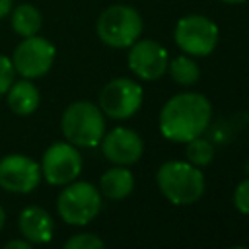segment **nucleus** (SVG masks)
<instances>
[{
  "label": "nucleus",
  "instance_id": "obj_1",
  "mask_svg": "<svg viewBox=\"0 0 249 249\" xmlns=\"http://www.w3.org/2000/svg\"><path fill=\"white\" fill-rule=\"evenodd\" d=\"M212 117L210 101L202 93H177L160 111V132L173 142L200 136Z\"/></svg>",
  "mask_w": 249,
  "mask_h": 249
},
{
  "label": "nucleus",
  "instance_id": "obj_2",
  "mask_svg": "<svg viewBox=\"0 0 249 249\" xmlns=\"http://www.w3.org/2000/svg\"><path fill=\"white\" fill-rule=\"evenodd\" d=\"M161 195L177 206L196 202L204 193L202 171L189 161H165L156 173Z\"/></svg>",
  "mask_w": 249,
  "mask_h": 249
},
{
  "label": "nucleus",
  "instance_id": "obj_3",
  "mask_svg": "<svg viewBox=\"0 0 249 249\" xmlns=\"http://www.w3.org/2000/svg\"><path fill=\"white\" fill-rule=\"evenodd\" d=\"M60 128L64 138L76 148H93L105 134V117L97 105L74 101L64 109Z\"/></svg>",
  "mask_w": 249,
  "mask_h": 249
},
{
  "label": "nucleus",
  "instance_id": "obj_4",
  "mask_svg": "<svg viewBox=\"0 0 249 249\" xmlns=\"http://www.w3.org/2000/svg\"><path fill=\"white\" fill-rule=\"evenodd\" d=\"M99 39L113 49L130 47L142 33V18L140 14L124 4H115L105 8L95 23Z\"/></svg>",
  "mask_w": 249,
  "mask_h": 249
},
{
  "label": "nucleus",
  "instance_id": "obj_5",
  "mask_svg": "<svg viewBox=\"0 0 249 249\" xmlns=\"http://www.w3.org/2000/svg\"><path fill=\"white\" fill-rule=\"evenodd\" d=\"M58 216L70 226L89 224L101 210V193L88 181H72L64 185L56 198Z\"/></svg>",
  "mask_w": 249,
  "mask_h": 249
},
{
  "label": "nucleus",
  "instance_id": "obj_6",
  "mask_svg": "<svg viewBox=\"0 0 249 249\" xmlns=\"http://www.w3.org/2000/svg\"><path fill=\"white\" fill-rule=\"evenodd\" d=\"M54 56H56V49L49 39L41 35H31V37H23V41L18 43L12 54V64L16 74H19L21 78L35 80L51 70Z\"/></svg>",
  "mask_w": 249,
  "mask_h": 249
},
{
  "label": "nucleus",
  "instance_id": "obj_7",
  "mask_svg": "<svg viewBox=\"0 0 249 249\" xmlns=\"http://www.w3.org/2000/svg\"><path fill=\"white\" fill-rule=\"evenodd\" d=\"M175 43L191 56H206L218 45V25L204 16H185L175 25Z\"/></svg>",
  "mask_w": 249,
  "mask_h": 249
},
{
  "label": "nucleus",
  "instance_id": "obj_8",
  "mask_svg": "<svg viewBox=\"0 0 249 249\" xmlns=\"http://www.w3.org/2000/svg\"><path fill=\"white\" fill-rule=\"evenodd\" d=\"M142 105V88L130 78L107 82L99 93V109L111 119H128Z\"/></svg>",
  "mask_w": 249,
  "mask_h": 249
},
{
  "label": "nucleus",
  "instance_id": "obj_9",
  "mask_svg": "<svg viewBox=\"0 0 249 249\" xmlns=\"http://www.w3.org/2000/svg\"><path fill=\"white\" fill-rule=\"evenodd\" d=\"M82 171V156L74 144L54 142L41 158V175L51 185H68Z\"/></svg>",
  "mask_w": 249,
  "mask_h": 249
},
{
  "label": "nucleus",
  "instance_id": "obj_10",
  "mask_svg": "<svg viewBox=\"0 0 249 249\" xmlns=\"http://www.w3.org/2000/svg\"><path fill=\"white\" fill-rule=\"evenodd\" d=\"M41 165L23 154H8L0 160V187L14 195H27L41 183Z\"/></svg>",
  "mask_w": 249,
  "mask_h": 249
},
{
  "label": "nucleus",
  "instance_id": "obj_11",
  "mask_svg": "<svg viewBox=\"0 0 249 249\" xmlns=\"http://www.w3.org/2000/svg\"><path fill=\"white\" fill-rule=\"evenodd\" d=\"M167 51L152 39H136L128 51V68L146 82L160 80L167 72Z\"/></svg>",
  "mask_w": 249,
  "mask_h": 249
},
{
  "label": "nucleus",
  "instance_id": "obj_12",
  "mask_svg": "<svg viewBox=\"0 0 249 249\" xmlns=\"http://www.w3.org/2000/svg\"><path fill=\"white\" fill-rule=\"evenodd\" d=\"M99 144H101L103 156L117 165L136 163L144 152V142H142L140 134L134 132L132 128H124V126H117V128L109 130L107 134H103Z\"/></svg>",
  "mask_w": 249,
  "mask_h": 249
},
{
  "label": "nucleus",
  "instance_id": "obj_13",
  "mask_svg": "<svg viewBox=\"0 0 249 249\" xmlns=\"http://www.w3.org/2000/svg\"><path fill=\"white\" fill-rule=\"evenodd\" d=\"M18 230L31 245L49 243L53 239L54 224L51 214L41 206H25L18 216Z\"/></svg>",
  "mask_w": 249,
  "mask_h": 249
},
{
  "label": "nucleus",
  "instance_id": "obj_14",
  "mask_svg": "<svg viewBox=\"0 0 249 249\" xmlns=\"http://www.w3.org/2000/svg\"><path fill=\"white\" fill-rule=\"evenodd\" d=\"M6 97H8V107L12 109V113H16L19 117L33 115L41 103L39 88L29 78H21L18 82L14 80L6 91Z\"/></svg>",
  "mask_w": 249,
  "mask_h": 249
},
{
  "label": "nucleus",
  "instance_id": "obj_15",
  "mask_svg": "<svg viewBox=\"0 0 249 249\" xmlns=\"http://www.w3.org/2000/svg\"><path fill=\"white\" fill-rule=\"evenodd\" d=\"M134 189V177L124 167H111L101 175L99 193L111 200H121L128 196Z\"/></svg>",
  "mask_w": 249,
  "mask_h": 249
},
{
  "label": "nucleus",
  "instance_id": "obj_16",
  "mask_svg": "<svg viewBox=\"0 0 249 249\" xmlns=\"http://www.w3.org/2000/svg\"><path fill=\"white\" fill-rule=\"evenodd\" d=\"M10 23H12V29L19 37H31V35L39 33V29L43 25V16H41L39 8H35L33 4H19V6L12 8Z\"/></svg>",
  "mask_w": 249,
  "mask_h": 249
},
{
  "label": "nucleus",
  "instance_id": "obj_17",
  "mask_svg": "<svg viewBox=\"0 0 249 249\" xmlns=\"http://www.w3.org/2000/svg\"><path fill=\"white\" fill-rule=\"evenodd\" d=\"M167 70H169V74H171V78L177 82V84H181V86H193V84H196L198 82V78H200V68H198V64L193 60V58H189V56H175L169 64H167Z\"/></svg>",
  "mask_w": 249,
  "mask_h": 249
},
{
  "label": "nucleus",
  "instance_id": "obj_18",
  "mask_svg": "<svg viewBox=\"0 0 249 249\" xmlns=\"http://www.w3.org/2000/svg\"><path fill=\"white\" fill-rule=\"evenodd\" d=\"M185 144H187L185 156H187V161L189 163H193L196 167H202V165H208L212 161V158H214V146L208 140L196 136V138H193V140H189Z\"/></svg>",
  "mask_w": 249,
  "mask_h": 249
},
{
  "label": "nucleus",
  "instance_id": "obj_19",
  "mask_svg": "<svg viewBox=\"0 0 249 249\" xmlns=\"http://www.w3.org/2000/svg\"><path fill=\"white\" fill-rule=\"evenodd\" d=\"M103 245V239L95 233H76L64 243L66 249H101Z\"/></svg>",
  "mask_w": 249,
  "mask_h": 249
},
{
  "label": "nucleus",
  "instance_id": "obj_20",
  "mask_svg": "<svg viewBox=\"0 0 249 249\" xmlns=\"http://www.w3.org/2000/svg\"><path fill=\"white\" fill-rule=\"evenodd\" d=\"M14 78H16V70H14L12 58H8L6 54L0 53V95H4L8 91Z\"/></svg>",
  "mask_w": 249,
  "mask_h": 249
},
{
  "label": "nucleus",
  "instance_id": "obj_21",
  "mask_svg": "<svg viewBox=\"0 0 249 249\" xmlns=\"http://www.w3.org/2000/svg\"><path fill=\"white\" fill-rule=\"evenodd\" d=\"M233 204L241 214L249 216V179L241 181L233 193Z\"/></svg>",
  "mask_w": 249,
  "mask_h": 249
},
{
  "label": "nucleus",
  "instance_id": "obj_22",
  "mask_svg": "<svg viewBox=\"0 0 249 249\" xmlns=\"http://www.w3.org/2000/svg\"><path fill=\"white\" fill-rule=\"evenodd\" d=\"M6 249H31V243L27 239H12L6 243Z\"/></svg>",
  "mask_w": 249,
  "mask_h": 249
},
{
  "label": "nucleus",
  "instance_id": "obj_23",
  "mask_svg": "<svg viewBox=\"0 0 249 249\" xmlns=\"http://www.w3.org/2000/svg\"><path fill=\"white\" fill-rule=\"evenodd\" d=\"M12 8H14V0H0V19L10 16Z\"/></svg>",
  "mask_w": 249,
  "mask_h": 249
},
{
  "label": "nucleus",
  "instance_id": "obj_24",
  "mask_svg": "<svg viewBox=\"0 0 249 249\" xmlns=\"http://www.w3.org/2000/svg\"><path fill=\"white\" fill-rule=\"evenodd\" d=\"M4 224H6V210H4V208H2V204H0V231H2Z\"/></svg>",
  "mask_w": 249,
  "mask_h": 249
},
{
  "label": "nucleus",
  "instance_id": "obj_25",
  "mask_svg": "<svg viewBox=\"0 0 249 249\" xmlns=\"http://www.w3.org/2000/svg\"><path fill=\"white\" fill-rule=\"evenodd\" d=\"M220 2H224V4H241L245 0H220Z\"/></svg>",
  "mask_w": 249,
  "mask_h": 249
}]
</instances>
